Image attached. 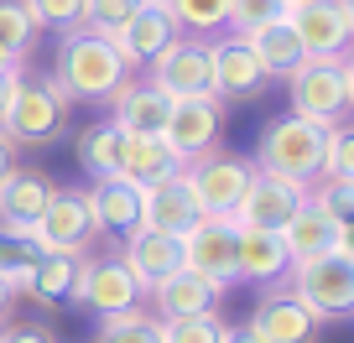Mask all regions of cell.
I'll return each mask as SVG.
<instances>
[{
	"label": "cell",
	"mask_w": 354,
	"mask_h": 343,
	"mask_svg": "<svg viewBox=\"0 0 354 343\" xmlns=\"http://www.w3.org/2000/svg\"><path fill=\"white\" fill-rule=\"evenodd\" d=\"M146 68H151V84L167 99H203V94H214V52L203 37L177 32Z\"/></svg>",
	"instance_id": "7"
},
{
	"label": "cell",
	"mask_w": 354,
	"mask_h": 343,
	"mask_svg": "<svg viewBox=\"0 0 354 343\" xmlns=\"http://www.w3.org/2000/svg\"><path fill=\"white\" fill-rule=\"evenodd\" d=\"M42 260V244H37L32 229H11V224H0V281L11 291H26L32 286V271Z\"/></svg>",
	"instance_id": "28"
},
{
	"label": "cell",
	"mask_w": 354,
	"mask_h": 343,
	"mask_svg": "<svg viewBox=\"0 0 354 343\" xmlns=\"http://www.w3.org/2000/svg\"><path fill=\"white\" fill-rule=\"evenodd\" d=\"M287 291L318 317V328L323 322H339L354 312V260H344V255L297 260L287 271Z\"/></svg>",
	"instance_id": "4"
},
{
	"label": "cell",
	"mask_w": 354,
	"mask_h": 343,
	"mask_svg": "<svg viewBox=\"0 0 354 343\" xmlns=\"http://www.w3.org/2000/svg\"><path fill=\"white\" fill-rule=\"evenodd\" d=\"M183 255H188V271L203 276L214 291H234L240 286V224L234 219H198L183 234Z\"/></svg>",
	"instance_id": "8"
},
{
	"label": "cell",
	"mask_w": 354,
	"mask_h": 343,
	"mask_svg": "<svg viewBox=\"0 0 354 343\" xmlns=\"http://www.w3.org/2000/svg\"><path fill=\"white\" fill-rule=\"evenodd\" d=\"M120 146H125V135L115 130V120H100V125H88V130L78 135L73 156H78V166H84L88 177L100 182V177H120Z\"/></svg>",
	"instance_id": "27"
},
{
	"label": "cell",
	"mask_w": 354,
	"mask_h": 343,
	"mask_svg": "<svg viewBox=\"0 0 354 343\" xmlns=\"http://www.w3.org/2000/svg\"><path fill=\"white\" fill-rule=\"evenodd\" d=\"M240 281H255V286H281L292 271V255L281 244V229H240Z\"/></svg>",
	"instance_id": "22"
},
{
	"label": "cell",
	"mask_w": 354,
	"mask_h": 343,
	"mask_svg": "<svg viewBox=\"0 0 354 343\" xmlns=\"http://www.w3.org/2000/svg\"><path fill=\"white\" fill-rule=\"evenodd\" d=\"M21 73H26V68H0V110L11 104V94H16V84H21Z\"/></svg>",
	"instance_id": "40"
},
{
	"label": "cell",
	"mask_w": 354,
	"mask_h": 343,
	"mask_svg": "<svg viewBox=\"0 0 354 343\" xmlns=\"http://www.w3.org/2000/svg\"><path fill=\"white\" fill-rule=\"evenodd\" d=\"M344 94H349V110H354V47L344 52Z\"/></svg>",
	"instance_id": "42"
},
{
	"label": "cell",
	"mask_w": 354,
	"mask_h": 343,
	"mask_svg": "<svg viewBox=\"0 0 354 343\" xmlns=\"http://www.w3.org/2000/svg\"><path fill=\"white\" fill-rule=\"evenodd\" d=\"M183 172V156L167 146V135H125L120 146V177L136 182V188H151V182H167Z\"/></svg>",
	"instance_id": "23"
},
{
	"label": "cell",
	"mask_w": 354,
	"mask_h": 343,
	"mask_svg": "<svg viewBox=\"0 0 354 343\" xmlns=\"http://www.w3.org/2000/svg\"><path fill=\"white\" fill-rule=\"evenodd\" d=\"M219 343H261V338H255L250 328H224V338H219Z\"/></svg>",
	"instance_id": "44"
},
{
	"label": "cell",
	"mask_w": 354,
	"mask_h": 343,
	"mask_svg": "<svg viewBox=\"0 0 354 343\" xmlns=\"http://www.w3.org/2000/svg\"><path fill=\"white\" fill-rule=\"evenodd\" d=\"M308 203L318 213H328L333 224H354V182H333V177H318L308 193Z\"/></svg>",
	"instance_id": "37"
},
{
	"label": "cell",
	"mask_w": 354,
	"mask_h": 343,
	"mask_svg": "<svg viewBox=\"0 0 354 343\" xmlns=\"http://www.w3.org/2000/svg\"><path fill=\"white\" fill-rule=\"evenodd\" d=\"M339 11H344V26H349V47H354V0H339Z\"/></svg>",
	"instance_id": "45"
},
{
	"label": "cell",
	"mask_w": 354,
	"mask_h": 343,
	"mask_svg": "<svg viewBox=\"0 0 354 343\" xmlns=\"http://www.w3.org/2000/svg\"><path fill=\"white\" fill-rule=\"evenodd\" d=\"M0 68H26V63H16V57H6V52H0Z\"/></svg>",
	"instance_id": "47"
},
{
	"label": "cell",
	"mask_w": 354,
	"mask_h": 343,
	"mask_svg": "<svg viewBox=\"0 0 354 343\" xmlns=\"http://www.w3.org/2000/svg\"><path fill=\"white\" fill-rule=\"evenodd\" d=\"M162 135L183 161L214 151L224 135V99H214V94H203V99H172V115H167Z\"/></svg>",
	"instance_id": "13"
},
{
	"label": "cell",
	"mask_w": 354,
	"mask_h": 343,
	"mask_svg": "<svg viewBox=\"0 0 354 343\" xmlns=\"http://www.w3.org/2000/svg\"><path fill=\"white\" fill-rule=\"evenodd\" d=\"M308 193H313L308 182L277 177V172H255L245 198H240V208H234V224H240V229H281V224L308 203Z\"/></svg>",
	"instance_id": "11"
},
{
	"label": "cell",
	"mask_w": 354,
	"mask_h": 343,
	"mask_svg": "<svg viewBox=\"0 0 354 343\" xmlns=\"http://www.w3.org/2000/svg\"><path fill=\"white\" fill-rule=\"evenodd\" d=\"M287 104H292V115H302L313 125H344V115H349L344 57H308L287 78Z\"/></svg>",
	"instance_id": "6"
},
{
	"label": "cell",
	"mask_w": 354,
	"mask_h": 343,
	"mask_svg": "<svg viewBox=\"0 0 354 343\" xmlns=\"http://www.w3.org/2000/svg\"><path fill=\"white\" fill-rule=\"evenodd\" d=\"M287 16V0H230V32L234 37H250L261 26L281 21Z\"/></svg>",
	"instance_id": "35"
},
{
	"label": "cell",
	"mask_w": 354,
	"mask_h": 343,
	"mask_svg": "<svg viewBox=\"0 0 354 343\" xmlns=\"http://www.w3.org/2000/svg\"><path fill=\"white\" fill-rule=\"evenodd\" d=\"M333 255L354 260V224H339V239H333Z\"/></svg>",
	"instance_id": "41"
},
{
	"label": "cell",
	"mask_w": 354,
	"mask_h": 343,
	"mask_svg": "<svg viewBox=\"0 0 354 343\" xmlns=\"http://www.w3.org/2000/svg\"><path fill=\"white\" fill-rule=\"evenodd\" d=\"M167 115H172V99L156 89L151 78H125L110 99V120L120 135H162Z\"/></svg>",
	"instance_id": "17"
},
{
	"label": "cell",
	"mask_w": 354,
	"mask_h": 343,
	"mask_svg": "<svg viewBox=\"0 0 354 343\" xmlns=\"http://www.w3.org/2000/svg\"><path fill=\"white\" fill-rule=\"evenodd\" d=\"M245 328H250L261 343H313L318 317H313L287 286H277V291H266V297L255 302V312H250Z\"/></svg>",
	"instance_id": "16"
},
{
	"label": "cell",
	"mask_w": 354,
	"mask_h": 343,
	"mask_svg": "<svg viewBox=\"0 0 354 343\" xmlns=\"http://www.w3.org/2000/svg\"><path fill=\"white\" fill-rule=\"evenodd\" d=\"M11 302H16V291L6 286V281H0V317H6V312H11Z\"/></svg>",
	"instance_id": "46"
},
{
	"label": "cell",
	"mask_w": 354,
	"mask_h": 343,
	"mask_svg": "<svg viewBox=\"0 0 354 343\" xmlns=\"http://www.w3.org/2000/svg\"><path fill=\"white\" fill-rule=\"evenodd\" d=\"M0 343H57L42 322H6L0 328Z\"/></svg>",
	"instance_id": "39"
},
{
	"label": "cell",
	"mask_w": 354,
	"mask_h": 343,
	"mask_svg": "<svg viewBox=\"0 0 354 343\" xmlns=\"http://www.w3.org/2000/svg\"><path fill=\"white\" fill-rule=\"evenodd\" d=\"M63 115H68V99L57 94L53 78H26L21 73L11 104L0 110V135L11 146H47L63 130Z\"/></svg>",
	"instance_id": "5"
},
{
	"label": "cell",
	"mask_w": 354,
	"mask_h": 343,
	"mask_svg": "<svg viewBox=\"0 0 354 343\" xmlns=\"http://www.w3.org/2000/svg\"><path fill=\"white\" fill-rule=\"evenodd\" d=\"M287 6H292V0H287Z\"/></svg>",
	"instance_id": "49"
},
{
	"label": "cell",
	"mask_w": 354,
	"mask_h": 343,
	"mask_svg": "<svg viewBox=\"0 0 354 343\" xmlns=\"http://www.w3.org/2000/svg\"><path fill=\"white\" fill-rule=\"evenodd\" d=\"M172 37H177V21L167 16V6H151V0H146V6H141V11H136L131 21H125L120 32L110 37V42L120 47L125 68H146L167 42H172Z\"/></svg>",
	"instance_id": "21"
},
{
	"label": "cell",
	"mask_w": 354,
	"mask_h": 343,
	"mask_svg": "<svg viewBox=\"0 0 354 343\" xmlns=\"http://www.w3.org/2000/svg\"><path fill=\"white\" fill-rule=\"evenodd\" d=\"M37 244H42V255H73V260H84V250L94 244V219H88V203L78 188H53V198H47L42 219L32 224Z\"/></svg>",
	"instance_id": "9"
},
{
	"label": "cell",
	"mask_w": 354,
	"mask_h": 343,
	"mask_svg": "<svg viewBox=\"0 0 354 343\" xmlns=\"http://www.w3.org/2000/svg\"><path fill=\"white\" fill-rule=\"evenodd\" d=\"M26 11H32L37 32H84V0H26Z\"/></svg>",
	"instance_id": "33"
},
{
	"label": "cell",
	"mask_w": 354,
	"mask_h": 343,
	"mask_svg": "<svg viewBox=\"0 0 354 343\" xmlns=\"http://www.w3.org/2000/svg\"><path fill=\"white\" fill-rule=\"evenodd\" d=\"M209 52H214V99H255V94L271 84L245 37L224 32V37L209 42Z\"/></svg>",
	"instance_id": "14"
},
{
	"label": "cell",
	"mask_w": 354,
	"mask_h": 343,
	"mask_svg": "<svg viewBox=\"0 0 354 343\" xmlns=\"http://www.w3.org/2000/svg\"><path fill=\"white\" fill-rule=\"evenodd\" d=\"M323 177H333V182H354V125H333V130H328Z\"/></svg>",
	"instance_id": "38"
},
{
	"label": "cell",
	"mask_w": 354,
	"mask_h": 343,
	"mask_svg": "<svg viewBox=\"0 0 354 343\" xmlns=\"http://www.w3.org/2000/svg\"><path fill=\"white\" fill-rule=\"evenodd\" d=\"M146 297H151L156 317L167 322V317H198V312H214V307H219V297H224V291H214L203 276H193V271L183 266L177 276H167L162 286H151Z\"/></svg>",
	"instance_id": "24"
},
{
	"label": "cell",
	"mask_w": 354,
	"mask_h": 343,
	"mask_svg": "<svg viewBox=\"0 0 354 343\" xmlns=\"http://www.w3.org/2000/svg\"><path fill=\"white\" fill-rule=\"evenodd\" d=\"M151 6H167V0H151Z\"/></svg>",
	"instance_id": "48"
},
{
	"label": "cell",
	"mask_w": 354,
	"mask_h": 343,
	"mask_svg": "<svg viewBox=\"0 0 354 343\" xmlns=\"http://www.w3.org/2000/svg\"><path fill=\"white\" fill-rule=\"evenodd\" d=\"M63 99H84V104H110L115 89H120L131 68H125L120 47L110 37H94V32H68L57 37V57H53V73Z\"/></svg>",
	"instance_id": "1"
},
{
	"label": "cell",
	"mask_w": 354,
	"mask_h": 343,
	"mask_svg": "<svg viewBox=\"0 0 354 343\" xmlns=\"http://www.w3.org/2000/svg\"><path fill=\"white\" fill-rule=\"evenodd\" d=\"M146 0H84V32L94 37H115Z\"/></svg>",
	"instance_id": "34"
},
{
	"label": "cell",
	"mask_w": 354,
	"mask_h": 343,
	"mask_svg": "<svg viewBox=\"0 0 354 343\" xmlns=\"http://www.w3.org/2000/svg\"><path fill=\"white\" fill-rule=\"evenodd\" d=\"M84 203H88V219H94V229L100 234H131L141 229V188L125 177H100L84 188Z\"/></svg>",
	"instance_id": "18"
},
{
	"label": "cell",
	"mask_w": 354,
	"mask_h": 343,
	"mask_svg": "<svg viewBox=\"0 0 354 343\" xmlns=\"http://www.w3.org/2000/svg\"><path fill=\"white\" fill-rule=\"evenodd\" d=\"M73 302L88 307V312H100V317H115V312L141 307V286H136V276L125 271L120 255H94V260H78Z\"/></svg>",
	"instance_id": "10"
},
{
	"label": "cell",
	"mask_w": 354,
	"mask_h": 343,
	"mask_svg": "<svg viewBox=\"0 0 354 343\" xmlns=\"http://www.w3.org/2000/svg\"><path fill=\"white\" fill-rule=\"evenodd\" d=\"M37 37H42V32H37L26 0H0V52L16 57V63H26L32 47H37Z\"/></svg>",
	"instance_id": "31"
},
{
	"label": "cell",
	"mask_w": 354,
	"mask_h": 343,
	"mask_svg": "<svg viewBox=\"0 0 354 343\" xmlns=\"http://www.w3.org/2000/svg\"><path fill=\"white\" fill-rule=\"evenodd\" d=\"M287 21L297 32L308 57H344L349 52V26H344L339 0H292Z\"/></svg>",
	"instance_id": "15"
},
{
	"label": "cell",
	"mask_w": 354,
	"mask_h": 343,
	"mask_svg": "<svg viewBox=\"0 0 354 343\" xmlns=\"http://www.w3.org/2000/svg\"><path fill=\"white\" fill-rule=\"evenodd\" d=\"M167 16L183 37H203V42L230 32V0H167Z\"/></svg>",
	"instance_id": "29"
},
{
	"label": "cell",
	"mask_w": 354,
	"mask_h": 343,
	"mask_svg": "<svg viewBox=\"0 0 354 343\" xmlns=\"http://www.w3.org/2000/svg\"><path fill=\"white\" fill-rule=\"evenodd\" d=\"M11 166H16V146L6 141V135H0V177H6V172H11Z\"/></svg>",
	"instance_id": "43"
},
{
	"label": "cell",
	"mask_w": 354,
	"mask_h": 343,
	"mask_svg": "<svg viewBox=\"0 0 354 343\" xmlns=\"http://www.w3.org/2000/svg\"><path fill=\"white\" fill-rule=\"evenodd\" d=\"M250 177H255L250 156L219 151V146L203 151V156H193V161H183V182H188V193H193V203H198L203 219H234Z\"/></svg>",
	"instance_id": "3"
},
{
	"label": "cell",
	"mask_w": 354,
	"mask_h": 343,
	"mask_svg": "<svg viewBox=\"0 0 354 343\" xmlns=\"http://www.w3.org/2000/svg\"><path fill=\"white\" fill-rule=\"evenodd\" d=\"M47 198H53V177L37 172V166H11L6 177H0V224H11V229H32L42 219Z\"/></svg>",
	"instance_id": "20"
},
{
	"label": "cell",
	"mask_w": 354,
	"mask_h": 343,
	"mask_svg": "<svg viewBox=\"0 0 354 343\" xmlns=\"http://www.w3.org/2000/svg\"><path fill=\"white\" fill-rule=\"evenodd\" d=\"M198 203H193L188 182H183V172L167 182H151V188H141V224L146 229H162V234H188L193 224H198Z\"/></svg>",
	"instance_id": "19"
},
{
	"label": "cell",
	"mask_w": 354,
	"mask_h": 343,
	"mask_svg": "<svg viewBox=\"0 0 354 343\" xmlns=\"http://www.w3.org/2000/svg\"><path fill=\"white\" fill-rule=\"evenodd\" d=\"M333 239H339V224L328 213H318L313 203H302L287 224H281V244H287L292 266L297 260H318V255H333Z\"/></svg>",
	"instance_id": "26"
},
{
	"label": "cell",
	"mask_w": 354,
	"mask_h": 343,
	"mask_svg": "<svg viewBox=\"0 0 354 343\" xmlns=\"http://www.w3.org/2000/svg\"><path fill=\"white\" fill-rule=\"evenodd\" d=\"M328 130L333 125H313L302 115H277V120L261 125V141H255V172H277L292 182H318L323 177V151H328Z\"/></svg>",
	"instance_id": "2"
},
{
	"label": "cell",
	"mask_w": 354,
	"mask_h": 343,
	"mask_svg": "<svg viewBox=\"0 0 354 343\" xmlns=\"http://www.w3.org/2000/svg\"><path fill=\"white\" fill-rule=\"evenodd\" d=\"M245 42H250V52L261 57V68H266V78H271V84H277V78L287 84V78L308 63V52H302V42H297V32H292L287 16H281V21H271V26H261V32H250Z\"/></svg>",
	"instance_id": "25"
},
{
	"label": "cell",
	"mask_w": 354,
	"mask_h": 343,
	"mask_svg": "<svg viewBox=\"0 0 354 343\" xmlns=\"http://www.w3.org/2000/svg\"><path fill=\"white\" fill-rule=\"evenodd\" d=\"M94 343H162V317L156 312H115V317L100 322V333H94Z\"/></svg>",
	"instance_id": "32"
},
{
	"label": "cell",
	"mask_w": 354,
	"mask_h": 343,
	"mask_svg": "<svg viewBox=\"0 0 354 343\" xmlns=\"http://www.w3.org/2000/svg\"><path fill=\"white\" fill-rule=\"evenodd\" d=\"M73 276H78V260H73V255H42L37 271H32L26 297L42 302V307H57V302L73 297Z\"/></svg>",
	"instance_id": "30"
},
{
	"label": "cell",
	"mask_w": 354,
	"mask_h": 343,
	"mask_svg": "<svg viewBox=\"0 0 354 343\" xmlns=\"http://www.w3.org/2000/svg\"><path fill=\"white\" fill-rule=\"evenodd\" d=\"M224 322L219 312H198V317H167L162 322V343H219Z\"/></svg>",
	"instance_id": "36"
},
{
	"label": "cell",
	"mask_w": 354,
	"mask_h": 343,
	"mask_svg": "<svg viewBox=\"0 0 354 343\" xmlns=\"http://www.w3.org/2000/svg\"><path fill=\"white\" fill-rule=\"evenodd\" d=\"M120 260L125 271L136 276V286H141V297L151 286H162L167 276H177V271L188 266V255H183V234H162V229H131L120 244Z\"/></svg>",
	"instance_id": "12"
}]
</instances>
